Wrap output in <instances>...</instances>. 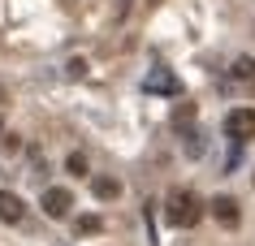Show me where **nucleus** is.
Instances as JSON below:
<instances>
[{
	"instance_id": "nucleus-3",
	"label": "nucleus",
	"mask_w": 255,
	"mask_h": 246,
	"mask_svg": "<svg viewBox=\"0 0 255 246\" xmlns=\"http://www.w3.org/2000/svg\"><path fill=\"white\" fill-rule=\"evenodd\" d=\"M69 207H74V194H69L65 186H48V190H43V212L52 220H65Z\"/></svg>"
},
{
	"instance_id": "nucleus-12",
	"label": "nucleus",
	"mask_w": 255,
	"mask_h": 246,
	"mask_svg": "<svg viewBox=\"0 0 255 246\" xmlns=\"http://www.w3.org/2000/svg\"><path fill=\"white\" fill-rule=\"evenodd\" d=\"M65 168H69V173H87V160H82L78 151H74V156H69V160H65Z\"/></svg>"
},
{
	"instance_id": "nucleus-10",
	"label": "nucleus",
	"mask_w": 255,
	"mask_h": 246,
	"mask_svg": "<svg viewBox=\"0 0 255 246\" xmlns=\"http://www.w3.org/2000/svg\"><path fill=\"white\" fill-rule=\"evenodd\" d=\"M182 138H186V156H203V134L199 130H186Z\"/></svg>"
},
{
	"instance_id": "nucleus-5",
	"label": "nucleus",
	"mask_w": 255,
	"mask_h": 246,
	"mask_svg": "<svg viewBox=\"0 0 255 246\" xmlns=\"http://www.w3.org/2000/svg\"><path fill=\"white\" fill-rule=\"evenodd\" d=\"M212 216L225 225V229H238L242 225V212H238V199H229V194H216L212 199Z\"/></svg>"
},
{
	"instance_id": "nucleus-9",
	"label": "nucleus",
	"mask_w": 255,
	"mask_h": 246,
	"mask_svg": "<svg viewBox=\"0 0 255 246\" xmlns=\"http://www.w3.org/2000/svg\"><path fill=\"white\" fill-rule=\"evenodd\" d=\"M104 229V220L100 216H78V225H74V238H91V233Z\"/></svg>"
},
{
	"instance_id": "nucleus-1",
	"label": "nucleus",
	"mask_w": 255,
	"mask_h": 246,
	"mask_svg": "<svg viewBox=\"0 0 255 246\" xmlns=\"http://www.w3.org/2000/svg\"><path fill=\"white\" fill-rule=\"evenodd\" d=\"M203 216V203L195 190H169V199H164V220L173 225V229H195Z\"/></svg>"
},
{
	"instance_id": "nucleus-6",
	"label": "nucleus",
	"mask_w": 255,
	"mask_h": 246,
	"mask_svg": "<svg viewBox=\"0 0 255 246\" xmlns=\"http://www.w3.org/2000/svg\"><path fill=\"white\" fill-rule=\"evenodd\" d=\"M22 216H26V203H22L17 194H4V190H0V220H9V225H17Z\"/></svg>"
},
{
	"instance_id": "nucleus-11",
	"label": "nucleus",
	"mask_w": 255,
	"mask_h": 246,
	"mask_svg": "<svg viewBox=\"0 0 255 246\" xmlns=\"http://www.w3.org/2000/svg\"><path fill=\"white\" fill-rule=\"evenodd\" d=\"M190 117H195V104H177V108H173V125L190 121Z\"/></svg>"
},
{
	"instance_id": "nucleus-7",
	"label": "nucleus",
	"mask_w": 255,
	"mask_h": 246,
	"mask_svg": "<svg viewBox=\"0 0 255 246\" xmlns=\"http://www.w3.org/2000/svg\"><path fill=\"white\" fill-rule=\"evenodd\" d=\"M91 194L100 199V203H113V199L121 194V181H117V177H95V181H91Z\"/></svg>"
},
{
	"instance_id": "nucleus-8",
	"label": "nucleus",
	"mask_w": 255,
	"mask_h": 246,
	"mask_svg": "<svg viewBox=\"0 0 255 246\" xmlns=\"http://www.w3.org/2000/svg\"><path fill=\"white\" fill-rule=\"evenodd\" d=\"M234 82H242V86L255 95V61L251 56H238V61H234Z\"/></svg>"
},
{
	"instance_id": "nucleus-4",
	"label": "nucleus",
	"mask_w": 255,
	"mask_h": 246,
	"mask_svg": "<svg viewBox=\"0 0 255 246\" xmlns=\"http://www.w3.org/2000/svg\"><path fill=\"white\" fill-rule=\"evenodd\" d=\"M143 91H151V95H182V82L169 69H151L147 78H143Z\"/></svg>"
},
{
	"instance_id": "nucleus-14",
	"label": "nucleus",
	"mask_w": 255,
	"mask_h": 246,
	"mask_svg": "<svg viewBox=\"0 0 255 246\" xmlns=\"http://www.w3.org/2000/svg\"><path fill=\"white\" fill-rule=\"evenodd\" d=\"M0 138H4V117H0Z\"/></svg>"
},
{
	"instance_id": "nucleus-2",
	"label": "nucleus",
	"mask_w": 255,
	"mask_h": 246,
	"mask_svg": "<svg viewBox=\"0 0 255 246\" xmlns=\"http://www.w3.org/2000/svg\"><path fill=\"white\" fill-rule=\"evenodd\" d=\"M225 134L234 138V143L255 138V108H234V112L225 117Z\"/></svg>"
},
{
	"instance_id": "nucleus-13",
	"label": "nucleus",
	"mask_w": 255,
	"mask_h": 246,
	"mask_svg": "<svg viewBox=\"0 0 255 246\" xmlns=\"http://www.w3.org/2000/svg\"><path fill=\"white\" fill-rule=\"evenodd\" d=\"M65 74H69V78H82V74H87V65H82V61H69Z\"/></svg>"
}]
</instances>
